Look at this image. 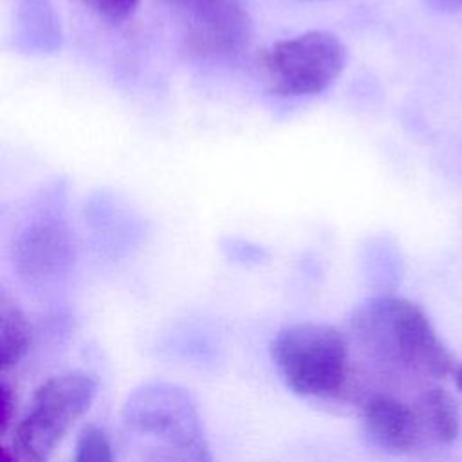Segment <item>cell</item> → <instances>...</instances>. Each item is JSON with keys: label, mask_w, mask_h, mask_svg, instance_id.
<instances>
[{"label": "cell", "mask_w": 462, "mask_h": 462, "mask_svg": "<svg viewBox=\"0 0 462 462\" xmlns=\"http://www.w3.org/2000/svg\"><path fill=\"white\" fill-rule=\"evenodd\" d=\"M345 60V45L336 34L309 31L262 49L256 67L265 90L301 97L327 90L341 74Z\"/></svg>", "instance_id": "obj_3"}, {"label": "cell", "mask_w": 462, "mask_h": 462, "mask_svg": "<svg viewBox=\"0 0 462 462\" xmlns=\"http://www.w3.org/2000/svg\"><path fill=\"white\" fill-rule=\"evenodd\" d=\"M350 330L372 359L393 370L444 379L457 365L426 312L406 298L366 300L354 310Z\"/></svg>", "instance_id": "obj_1"}, {"label": "cell", "mask_w": 462, "mask_h": 462, "mask_svg": "<svg viewBox=\"0 0 462 462\" xmlns=\"http://www.w3.org/2000/svg\"><path fill=\"white\" fill-rule=\"evenodd\" d=\"M363 420L370 439L393 455L410 453L424 435L415 406L388 393H375L365 401Z\"/></svg>", "instance_id": "obj_7"}, {"label": "cell", "mask_w": 462, "mask_h": 462, "mask_svg": "<svg viewBox=\"0 0 462 462\" xmlns=\"http://www.w3.org/2000/svg\"><path fill=\"white\" fill-rule=\"evenodd\" d=\"M96 388V379L85 372H69L45 381L14 426L16 455L25 462H47L70 426L88 410Z\"/></svg>", "instance_id": "obj_4"}, {"label": "cell", "mask_w": 462, "mask_h": 462, "mask_svg": "<svg viewBox=\"0 0 462 462\" xmlns=\"http://www.w3.org/2000/svg\"><path fill=\"white\" fill-rule=\"evenodd\" d=\"M72 258L65 229L54 222H38L23 231L16 244L18 273L29 282H45L61 273Z\"/></svg>", "instance_id": "obj_8"}, {"label": "cell", "mask_w": 462, "mask_h": 462, "mask_svg": "<svg viewBox=\"0 0 462 462\" xmlns=\"http://www.w3.org/2000/svg\"><path fill=\"white\" fill-rule=\"evenodd\" d=\"M180 20L186 49L200 58H226L251 42V18L242 0H159Z\"/></svg>", "instance_id": "obj_5"}, {"label": "cell", "mask_w": 462, "mask_h": 462, "mask_svg": "<svg viewBox=\"0 0 462 462\" xmlns=\"http://www.w3.org/2000/svg\"><path fill=\"white\" fill-rule=\"evenodd\" d=\"M123 422L128 433L148 440L202 431L195 401L184 388L170 383H146L134 390L125 402Z\"/></svg>", "instance_id": "obj_6"}, {"label": "cell", "mask_w": 462, "mask_h": 462, "mask_svg": "<svg viewBox=\"0 0 462 462\" xmlns=\"http://www.w3.org/2000/svg\"><path fill=\"white\" fill-rule=\"evenodd\" d=\"M453 379H455V384L458 388V392L462 393V363H457L455 368H453Z\"/></svg>", "instance_id": "obj_17"}, {"label": "cell", "mask_w": 462, "mask_h": 462, "mask_svg": "<svg viewBox=\"0 0 462 462\" xmlns=\"http://www.w3.org/2000/svg\"><path fill=\"white\" fill-rule=\"evenodd\" d=\"M18 455L14 449H11L9 446H4L2 448V462H18Z\"/></svg>", "instance_id": "obj_15"}, {"label": "cell", "mask_w": 462, "mask_h": 462, "mask_svg": "<svg viewBox=\"0 0 462 462\" xmlns=\"http://www.w3.org/2000/svg\"><path fill=\"white\" fill-rule=\"evenodd\" d=\"M72 462H114V453L106 433L97 426L83 428L76 442Z\"/></svg>", "instance_id": "obj_12"}, {"label": "cell", "mask_w": 462, "mask_h": 462, "mask_svg": "<svg viewBox=\"0 0 462 462\" xmlns=\"http://www.w3.org/2000/svg\"><path fill=\"white\" fill-rule=\"evenodd\" d=\"M144 462H213V455L204 431H191L152 439Z\"/></svg>", "instance_id": "obj_11"}, {"label": "cell", "mask_w": 462, "mask_h": 462, "mask_svg": "<svg viewBox=\"0 0 462 462\" xmlns=\"http://www.w3.org/2000/svg\"><path fill=\"white\" fill-rule=\"evenodd\" d=\"M85 7L94 11L96 14L112 20L123 22L137 9L139 0H79Z\"/></svg>", "instance_id": "obj_13"}, {"label": "cell", "mask_w": 462, "mask_h": 462, "mask_svg": "<svg viewBox=\"0 0 462 462\" xmlns=\"http://www.w3.org/2000/svg\"><path fill=\"white\" fill-rule=\"evenodd\" d=\"M31 345V327L16 305L5 294L0 300V365L5 372L7 368L18 365L27 354Z\"/></svg>", "instance_id": "obj_10"}, {"label": "cell", "mask_w": 462, "mask_h": 462, "mask_svg": "<svg viewBox=\"0 0 462 462\" xmlns=\"http://www.w3.org/2000/svg\"><path fill=\"white\" fill-rule=\"evenodd\" d=\"M14 402L16 395L13 392V386L7 381H2L0 384V422H2V433L7 431L11 426V420L14 417Z\"/></svg>", "instance_id": "obj_14"}, {"label": "cell", "mask_w": 462, "mask_h": 462, "mask_svg": "<svg viewBox=\"0 0 462 462\" xmlns=\"http://www.w3.org/2000/svg\"><path fill=\"white\" fill-rule=\"evenodd\" d=\"M271 357L285 384L303 397H334L348 377L346 341L327 323L283 327L271 341Z\"/></svg>", "instance_id": "obj_2"}, {"label": "cell", "mask_w": 462, "mask_h": 462, "mask_svg": "<svg viewBox=\"0 0 462 462\" xmlns=\"http://www.w3.org/2000/svg\"><path fill=\"white\" fill-rule=\"evenodd\" d=\"M422 433L440 444H451L462 431V411L457 399L440 386L426 388L415 402Z\"/></svg>", "instance_id": "obj_9"}, {"label": "cell", "mask_w": 462, "mask_h": 462, "mask_svg": "<svg viewBox=\"0 0 462 462\" xmlns=\"http://www.w3.org/2000/svg\"><path fill=\"white\" fill-rule=\"evenodd\" d=\"M439 7H448V9H457L462 7V0H431Z\"/></svg>", "instance_id": "obj_16"}]
</instances>
